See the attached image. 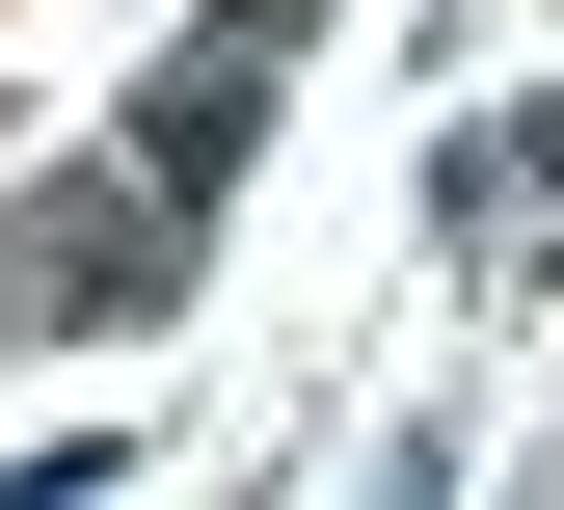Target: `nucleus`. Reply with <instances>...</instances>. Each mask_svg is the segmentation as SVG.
<instances>
[{"instance_id": "obj_1", "label": "nucleus", "mask_w": 564, "mask_h": 510, "mask_svg": "<svg viewBox=\"0 0 564 510\" xmlns=\"http://www.w3.org/2000/svg\"><path fill=\"white\" fill-rule=\"evenodd\" d=\"M108 296H162V215H134V188L0 215V323H108Z\"/></svg>"}, {"instance_id": "obj_2", "label": "nucleus", "mask_w": 564, "mask_h": 510, "mask_svg": "<svg viewBox=\"0 0 564 510\" xmlns=\"http://www.w3.org/2000/svg\"><path fill=\"white\" fill-rule=\"evenodd\" d=\"M431 215H457V242H538V215H564V108H484Z\"/></svg>"}]
</instances>
